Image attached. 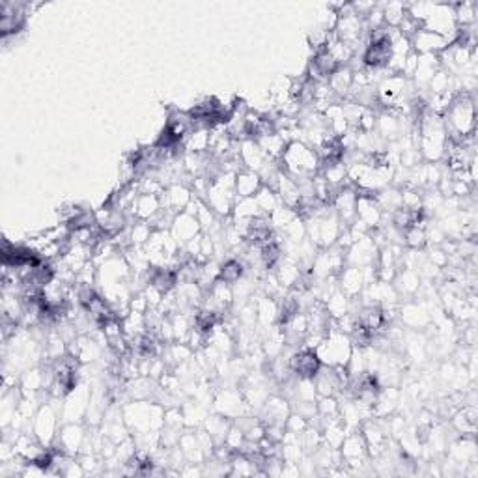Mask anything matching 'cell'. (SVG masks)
I'll return each mask as SVG.
<instances>
[{"mask_svg":"<svg viewBox=\"0 0 478 478\" xmlns=\"http://www.w3.org/2000/svg\"><path fill=\"white\" fill-rule=\"evenodd\" d=\"M290 370L301 379H314L322 370V360L312 349H303L290 359Z\"/></svg>","mask_w":478,"mask_h":478,"instance_id":"cell-1","label":"cell"},{"mask_svg":"<svg viewBox=\"0 0 478 478\" xmlns=\"http://www.w3.org/2000/svg\"><path fill=\"white\" fill-rule=\"evenodd\" d=\"M241 275H243L241 261L228 260L223 267H221V269H219L217 280L219 282H223V284L230 286V284H234V282H237V280L241 279Z\"/></svg>","mask_w":478,"mask_h":478,"instance_id":"cell-2","label":"cell"}]
</instances>
